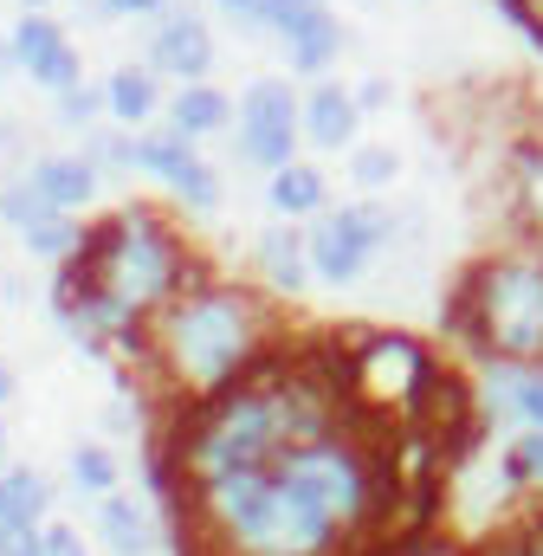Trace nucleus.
<instances>
[{"label":"nucleus","mask_w":543,"mask_h":556,"mask_svg":"<svg viewBox=\"0 0 543 556\" xmlns=\"http://www.w3.org/2000/svg\"><path fill=\"white\" fill-rule=\"evenodd\" d=\"M498 402L525 433H543V369H505L498 376Z\"/></svg>","instance_id":"obj_17"},{"label":"nucleus","mask_w":543,"mask_h":556,"mask_svg":"<svg viewBox=\"0 0 543 556\" xmlns=\"http://www.w3.org/2000/svg\"><path fill=\"white\" fill-rule=\"evenodd\" d=\"M260 266H266V278L278 291H304V278H317L311 273V240H298L291 227H266L260 233Z\"/></svg>","instance_id":"obj_12"},{"label":"nucleus","mask_w":543,"mask_h":556,"mask_svg":"<svg viewBox=\"0 0 543 556\" xmlns=\"http://www.w3.org/2000/svg\"><path fill=\"white\" fill-rule=\"evenodd\" d=\"M26 175H33V188H39L52 207H65V214H78V207L98 194V162H91V155H46V162H33Z\"/></svg>","instance_id":"obj_9"},{"label":"nucleus","mask_w":543,"mask_h":556,"mask_svg":"<svg viewBox=\"0 0 543 556\" xmlns=\"http://www.w3.org/2000/svg\"><path fill=\"white\" fill-rule=\"evenodd\" d=\"M498 556H543V531H518V538H512Z\"/></svg>","instance_id":"obj_30"},{"label":"nucleus","mask_w":543,"mask_h":556,"mask_svg":"<svg viewBox=\"0 0 543 556\" xmlns=\"http://www.w3.org/2000/svg\"><path fill=\"white\" fill-rule=\"evenodd\" d=\"M39 544H46V556H85V538H78L72 525H46Z\"/></svg>","instance_id":"obj_28"},{"label":"nucleus","mask_w":543,"mask_h":556,"mask_svg":"<svg viewBox=\"0 0 543 556\" xmlns=\"http://www.w3.org/2000/svg\"><path fill=\"white\" fill-rule=\"evenodd\" d=\"M285 46H291V65H298V72H324V65L343 52V26H337V20H330V7H324V13H317V20H304Z\"/></svg>","instance_id":"obj_16"},{"label":"nucleus","mask_w":543,"mask_h":556,"mask_svg":"<svg viewBox=\"0 0 543 556\" xmlns=\"http://www.w3.org/2000/svg\"><path fill=\"white\" fill-rule=\"evenodd\" d=\"M7 556H46V544H39V531H33V538H13V544H7Z\"/></svg>","instance_id":"obj_33"},{"label":"nucleus","mask_w":543,"mask_h":556,"mask_svg":"<svg viewBox=\"0 0 543 556\" xmlns=\"http://www.w3.org/2000/svg\"><path fill=\"white\" fill-rule=\"evenodd\" d=\"M0 446H7V427H0Z\"/></svg>","instance_id":"obj_37"},{"label":"nucleus","mask_w":543,"mask_h":556,"mask_svg":"<svg viewBox=\"0 0 543 556\" xmlns=\"http://www.w3.org/2000/svg\"><path fill=\"white\" fill-rule=\"evenodd\" d=\"M395 168H402V155H395V149H356V155H350L356 188H389V181H395Z\"/></svg>","instance_id":"obj_24"},{"label":"nucleus","mask_w":543,"mask_h":556,"mask_svg":"<svg viewBox=\"0 0 543 556\" xmlns=\"http://www.w3.org/2000/svg\"><path fill=\"white\" fill-rule=\"evenodd\" d=\"M427 356L407 343V337H369L363 356L350 363V389H363L369 402H395V408H414V395L427 389Z\"/></svg>","instance_id":"obj_5"},{"label":"nucleus","mask_w":543,"mask_h":556,"mask_svg":"<svg viewBox=\"0 0 543 556\" xmlns=\"http://www.w3.org/2000/svg\"><path fill=\"white\" fill-rule=\"evenodd\" d=\"M324 13V0H260V26H272L278 39H291L304 20H317Z\"/></svg>","instance_id":"obj_23"},{"label":"nucleus","mask_w":543,"mask_h":556,"mask_svg":"<svg viewBox=\"0 0 543 556\" xmlns=\"http://www.w3.org/2000/svg\"><path fill=\"white\" fill-rule=\"evenodd\" d=\"M233 20H247V26H260V0H220Z\"/></svg>","instance_id":"obj_31"},{"label":"nucleus","mask_w":543,"mask_h":556,"mask_svg":"<svg viewBox=\"0 0 543 556\" xmlns=\"http://www.w3.org/2000/svg\"><path fill=\"white\" fill-rule=\"evenodd\" d=\"M324 175L311 168V162H285V168H272V207L278 214H324Z\"/></svg>","instance_id":"obj_13"},{"label":"nucleus","mask_w":543,"mask_h":556,"mask_svg":"<svg viewBox=\"0 0 543 556\" xmlns=\"http://www.w3.org/2000/svg\"><path fill=\"white\" fill-rule=\"evenodd\" d=\"M98 538L111 544V556H149L155 551V525H149V511L124 498V492H104V505H98Z\"/></svg>","instance_id":"obj_10"},{"label":"nucleus","mask_w":543,"mask_h":556,"mask_svg":"<svg viewBox=\"0 0 543 556\" xmlns=\"http://www.w3.org/2000/svg\"><path fill=\"white\" fill-rule=\"evenodd\" d=\"M149 65L168 72V78H181V85L207 78V72H214V39H207V26H201L194 13H168V20L155 26V39H149Z\"/></svg>","instance_id":"obj_7"},{"label":"nucleus","mask_w":543,"mask_h":556,"mask_svg":"<svg viewBox=\"0 0 543 556\" xmlns=\"http://www.w3.org/2000/svg\"><path fill=\"white\" fill-rule=\"evenodd\" d=\"M0 556H7V538H0Z\"/></svg>","instance_id":"obj_39"},{"label":"nucleus","mask_w":543,"mask_h":556,"mask_svg":"<svg viewBox=\"0 0 543 556\" xmlns=\"http://www.w3.org/2000/svg\"><path fill=\"white\" fill-rule=\"evenodd\" d=\"M7 479V511H13V525H7V544L13 538H33L39 531V518H46V479L33 472V466H13V472H0Z\"/></svg>","instance_id":"obj_14"},{"label":"nucleus","mask_w":543,"mask_h":556,"mask_svg":"<svg viewBox=\"0 0 543 556\" xmlns=\"http://www.w3.org/2000/svg\"><path fill=\"white\" fill-rule=\"evenodd\" d=\"M111 13H162V0H104Z\"/></svg>","instance_id":"obj_32"},{"label":"nucleus","mask_w":543,"mask_h":556,"mask_svg":"<svg viewBox=\"0 0 543 556\" xmlns=\"http://www.w3.org/2000/svg\"><path fill=\"white\" fill-rule=\"evenodd\" d=\"M72 479H78V492H91V498L117 492V459H111V446H78V453H72Z\"/></svg>","instance_id":"obj_21"},{"label":"nucleus","mask_w":543,"mask_h":556,"mask_svg":"<svg viewBox=\"0 0 543 556\" xmlns=\"http://www.w3.org/2000/svg\"><path fill=\"white\" fill-rule=\"evenodd\" d=\"M525 201H531V214H538V227H543V142L525 149Z\"/></svg>","instance_id":"obj_27"},{"label":"nucleus","mask_w":543,"mask_h":556,"mask_svg":"<svg viewBox=\"0 0 543 556\" xmlns=\"http://www.w3.org/2000/svg\"><path fill=\"white\" fill-rule=\"evenodd\" d=\"M7 525H13V511H7V479H0V538H7Z\"/></svg>","instance_id":"obj_34"},{"label":"nucleus","mask_w":543,"mask_h":556,"mask_svg":"<svg viewBox=\"0 0 543 556\" xmlns=\"http://www.w3.org/2000/svg\"><path fill=\"white\" fill-rule=\"evenodd\" d=\"M505 7H512V20H518V26H531V33L543 39V0H505Z\"/></svg>","instance_id":"obj_29"},{"label":"nucleus","mask_w":543,"mask_h":556,"mask_svg":"<svg viewBox=\"0 0 543 556\" xmlns=\"http://www.w3.org/2000/svg\"><path fill=\"white\" fill-rule=\"evenodd\" d=\"M98 111H111V98H104V91H91V85H72V91H59V117H65L72 130H85Z\"/></svg>","instance_id":"obj_25"},{"label":"nucleus","mask_w":543,"mask_h":556,"mask_svg":"<svg viewBox=\"0 0 543 556\" xmlns=\"http://www.w3.org/2000/svg\"><path fill=\"white\" fill-rule=\"evenodd\" d=\"M20 240H26V253H39V260H72V253H78V240H85V227H72V214H65V207H52V214H46V220H33Z\"/></svg>","instance_id":"obj_19"},{"label":"nucleus","mask_w":543,"mask_h":556,"mask_svg":"<svg viewBox=\"0 0 543 556\" xmlns=\"http://www.w3.org/2000/svg\"><path fill=\"white\" fill-rule=\"evenodd\" d=\"M7 395H13V376H7V369H0V408H7Z\"/></svg>","instance_id":"obj_36"},{"label":"nucleus","mask_w":543,"mask_h":556,"mask_svg":"<svg viewBox=\"0 0 543 556\" xmlns=\"http://www.w3.org/2000/svg\"><path fill=\"white\" fill-rule=\"evenodd\" d=\"M104 98H111V117H117V124H130V130L149 124V117H155V72H136V65L111 72Z\"/></svg>","instance_id":"obj_15"},{"label":"nucleus","mask_w":543,"mask_h":556,"mask_svg":"<svg viewBox=\"0 0 543 556\" xmlns=\"http://www.w3.org/2000/svg\"><path fill=\"white\" fill-rule=\"evenodd\" d=\"M26 7H46V0H26Z\"/></svg>","instance_id":"obj_38"},{"label":"nucleus","mask_w":543,"mask_h":556,"mask_svg":"<svg viewBox=\"0 0 543 556\" xmlns=\"http://www.w3.org/2000/svg\"><path fill=\"white\" fill-rule=\"evenodd\" d=\"M13 59H20V72H33V85H46V91H72L85 72H78V52H72V39L33 7L20 26H13Z\"/></svg>","instance_id":"obj_6"},{"label":"nucleus","mask_w":543,"mask_h":556,"mask_svg":"<svg viewBox=\"0 0 543 556\" xmlns=\"http://www.w3.org/2000/svg\"><path fill=\"white\" fill-rule=\"evenodd\" d=\"M194 137H181L175 124L162 130V137H136V168H149V175H162V181H175L188 162H194V149H188Z\"/></svg>","instance_id":"obj_18"},{"label":"nucleus","mask_w":543,"mask_h":556,"mask_svg":"<svg viewBox=\"0 0 543 556\" xmlns=\"http://www.w3.org/2000/svg\"><path fill=\"white\" fill-rule=\"evenodd\" d=\"M466 337H479L498 356H538L543 350V266L505 260L466 285Z\"/></svg>","instance_id":"obj_2"},{"label":"nucleus","mask_w":543,"mask_h":556,"mask_svg":"<svg viewBox=\"0 0 543 556\" xmlns=\"http://www.w3.org/2000/svg\"><path fill=\"white\" fill-rule=\"evenodd\" d=\"M266 343V317L247 291L233 285H194L181 291L162 324H155V356L168 363V376L188 395H214L227 389Z\"/></svg>","instance_id":"obj_1"},{"label":"nucleus","mask_w":543,"mask_h":556,"mask_svg":"<svg viewBox=\"0 0 543 556\" xmlns=\"http://www.w3.org/2000/svg\"><path fill=\"white\" fill-rule=\"evenodd\" d=\"M512 479H525V485H543V433H525V440L512 446Z\"/></svg>","instance_id":"obj_26"},{"label":"nucleus","mask_w":543,"mask_h":556,"mask_svg":"<svg viewBox=\"0 0 543 556\" xmlns=\"http://www.w3.org/2000/svg\"><path fill=\"white\" fill-rule=\"evenodd\" d=\"M46 214H52V201L33 188V175H20V181H7V188H0V220H7V227H20V233H26V227H33V220H46Z\"/></svg>","instance_id":"obj_20"},{"label":"nucleus","mask_w":543,"mask_h":556,"mask_svg":"<svg viewBox=\"0 0 543 556\" xmlns=\"http://www.w3.org/2000/svg\"><path fill=\"white\" fill-rule=\"evenodd\" d=\"M304 240H311V273L324 278V285H350V278H363L369 253L389 240V214H376V207H337Z\"/></svg>","instance_id":"obj_4"},{"label":"nucleus","mask_w":543,"mask_h":556,"mask_svg":"<svg viewBox=\"0 0 543 556\" xmlns=\"http://www.w3.org/2000/svg\"><path fill=\"white\" fill-rule=\"evenodd\" d=\"M395 556H446V551H433V544H407V551H395Z\"/></svg>","instance_id":"obj_35"},{"label":"nucleus","mask_w":543,"mask_h":556,"mask_svg":"<svg viewBox=\"0 0 543 556\" xmlns=\"http://www.w3.org/2000/svg\"><path fill=\"white\" fill-rule=\"evenodd\" d=\"M356 117H363V98L343 91V85H317L304 98V137L317 149H350L356 142Z\"/></svg>","instance_id":"obj_8"},{"label":"nucleus","mask_w":543,"mask_h":556,"mask_svg":"<svg viewBox=\"0 0 543 556\" xmlns=\"http://www.w3.org/2000/svg\"><path fill=\"white\" fill-rule=\"evenodd\" d=\"M168 188H175V194H181L188 207H201V214H207V207H220V181H214V168H207L201 155H194V162H188V168H181V175H175Z\"/></svg>","instance_id":"obj_22"},{"label":"nucleus","mask_w":543,"mask_h":556,"mask_svg":"<svg viewBox=\"0 0 543 556\" xmlns=\"http://www.w3.org/2000/svg\"><path fill=\"white\" fill-rule=\"evenodd\" d=\"M298 137H304V104L291 98V85L285 78L247 85V98H240V155L260 162V168H285Z\"/></svg>","instance_id":"obj_3"},{"label":"nucleus","mask_w":543,"mask_h":556,"mask_svg":"<svg viewBox=\"0 0 543 556\" xmlns=\"http://www.w3.org/2000/svg\"><path fill=\"white\" fill-rule=\"evenodd\" d=\"M168 124H175L181 137H214V130L233 124V98L214 91L207 78H194V85H181V98L168 104Z\"/></svg>","instance_id":"obj_11"}]
</instances>
